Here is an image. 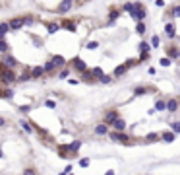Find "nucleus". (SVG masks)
Returning a JSON list of instances; mask_svg holds the SVG:
<instances>
[{
	"label": "nucleus",
	"instance_id": "nucleus-1",
	"mask_svg": "<svg viewBox=\"0 0 180 175\" xmlns=\"http://www.w3.org/2000/svg\"><path fill=\"white\" fill-rule=\"evenodd\" d=\"M130 16L136 20V22H144L145 20V8L141 2H132V10H130Z\"/></svg>",
	"mask_w": 180,
	"mask_h": 175
},
{
	"label": "nucleus",
	"instance_id": "nucleus-2",
	"mask_svg": "<svg viewBox=\"0 0 180 175\" xmlns=\"http://www.w3.org/2000/svg\"><path fill=\"white\" fill-rule=\"evenodd\" d=\"M16 72L14 70H10V68H2L0 70V80H2L4 84H12V82H16Z\"/></svg>",
	"mask_w": 180,
	"mask_h": 175
},
{
	"label": "nucleus",
	"instance_id": "nucleus-3",
	"mask_svg": "<svg viewBox=\"0 0 180 175\" xmlns=\"http://www.w3.org/2000/svg\"><path fill=\"white\" fill-rule=\"evenodd\" d=\"M74 6V0H62L60 4L56 6V14H68Z\"/></svg>",
	"mask_w": 180,
	"mask_h": 175
},
{
	"label": "nucleus",
	"instance_id": "nucleus-4",
	"mask_svg": "<svg viewBox=\"0 0 180 175\" xmlns=\"http://www.w3.org/2000/svg\"><path fill=\"white\" fill-rule=\"evenodd\" d=\"M109 136H110V140H112V142H120V144H128V140H130L128 136L124 134V132H116V130L110 132Z\"/></svg>",
	"mask_w": 180,
	"mask_h": 175
},
{
	"label": "nucleus",
	"instance_id": "nucleus-5",
	"mask_svg": "<svg viewBox=\"0 0 180 175\" xmlns=\"http://www.w3.org/2000/svg\"><path fill=\"white\" fill-rule=\"evenodd\" d=\"M8 27H10V31L22 29V27H23V16H22V18H12V20L8 22Z\"/></svg>",
	"mask_w": 180,
	"mask_h": 175
},
{
	"label": "nucleus",
	"instance_id": "nucleus-6",
	"mask_svg": "<svg viewBox=\"0 0 180 175\" xmlns=\"http://www.w3.org/2000/svg\"><path fill=\"white\" fill-rule=\"evenodd\" d=\"M16 66H18V60H16L12 55H6L2 58V68H10V70H14Z\"/></svg>",
	"mask_w": 180,
	"mask_h": 175
},
{
	"label": "nucleus",
	"instance_id": "nucleus-7",
	"mask_svg": "<svg viewBox=\"0 0 180 175\" xmlns=\"http://www.w3.org/2000/svg\"><path fill=\"white\" fill-rule=\"evenodd\" d=\"M72 68H74V70H78L79 74H81V72H85V70H87V64H85V62H83L79 57H76V58L72 60Z\"/></svg>",
	"mask_w": 180,
	"mask_h": 175
},
{
	"label": "nucleus",
	"instance_id": "nucleus-8",
	"mask_svg": "<svg viewBox=\"0 0 180 175\" xmlns=\"http://www.w3.org/2000/svg\"><path fill=\"white\" fill-rule=\"evenodd\" d=\"M165 109L168 111V113H176V111H178V99L176 97L167 99V101H165Z\"/></svg>",
	"mask_w": 180,
	"mask_h": 175
},
{
	"label": "nucleus",
	"instance_id": "nucleus-9",
	"mask_svg": "<svg viewBox=\"0 0 180 175\" xmlns=\"http://www.w3.org/2000/svg\"><path fill=\"white\" fill-rule=\"evenodd\" d=\"M165 33H167V37H171V39H176V25L172 22H167L165 24Z\"/></svg>",
	"mask_w": 180,
	"mask_h": 175
},
{
	"label": "nucleus",
	"instance_id": "nucleus-10",
	"mask_svg": "<svg viewBox=\"0 0 180 175\" xmlns=\"http://www.w3.org/2000/svg\"><path fill=\"white\" fill-rule=\"evenodd\" d=\"M167 57L171 58V60H176V58L180 57V49H178L176 45H171V47L167 49Z\"/></svg>",
	"mask_w": 180,
	"mask_h": 175
},
{
	"label": "nucleus",
	"instance_id": "nucleus-11",
	"mask_svg": "<svg viewBox=\"0 0 180 175\" xmlns=\"http://www.w3.org/2000/svg\"><path fill=\"white\" fill-rule=\"evenodd\" d=\"M50 62L54 64V68H64V64H66V58L64 57H60V55H54L50 58Z\"/></svg>",
	"mask_w": 180,
	"mask_h": 175
},
{
	"label": "nucleus",
	"instance_id": "nucleus-12",
	"mask_svg": "<svg viewBox=\"0 0 180 175\" xmlns=\"http://www.w3.org/2000/svg\"><path fill=\"white\" fill-rule=\"evenodd\" d=\"M110 125L114 126V130H116V132H124V129H126V123H124V119H120V117H118V119H114Z\"/></svg>",
	"mask_w": 180,
	"mask_h": 175
},
{
	"label": "nucleus",
	"instance_id": "nucleus-13",
	"mask_svg": "<svg viewBox=\"0 0 180 175\" xmlns=\"http://www.w3.org/2000/svg\"><path fill=\"white\" fill-rule=\"evenodd\" d=\"M29 74H31V80H37V78L45 76V70H43V66H33Z\"/></svg>",
	"mask_w": 180,
	"mask_h": 175
},
{
	"label": "nucleus",
	"instance_id": "nucleus-14",
	"mask_svg": "<svg viewBox=\"0 0 180 175\" xmlns=\"http://www.w3.org/2000/svg\"><path fill=\"white\" fill-rule=\"evenodd\" d=\"M114 119H118V109H112V111H109V113L105 115V125H110Z\"/></svg>",
	"mask_w": 180,
	"mask_h": 175
},
{
	"label": "nucleus",
	"instance_id": "nucleus-15",
	"mask_svg": "<svg viewBox=\"0 0 180 175\" xmlns=\"http://www.w3.org/2000/svg\"><path fill=\"white\" fill-rule=\"evenodd\" d=\"M159 138L163 142H167V144H171V142L176 138V134H174V132H163V134H159Z\"/></svg>",
	"mask_w": 180,
	"mask_h": 175
},
{
	"label": "nucleus",
	"instance_id": "nucleus-16",
	"mask_svg": "<svg viewBox=\"0 0 180 175\" xmlns=\"http://www.w3.org/2000/svg\"><path fill=\"white\" fill-rule=\"evenodd\" d=\"M62 27H60V24H56V22H50V24H47V31H49L50 35H54L56 31H60Z\"/></svg>",
	"mask_w": 180,
	"mask_h": 175
},
{
	"label": "nucleus",
	"instance_id": "nucleus-17",
	"mask_svg": "<svg viewBox=\"0 0 180 175\" xmlns=\"http://www.w3.org/2000/svg\"><path fill=\"white\" fill-rule=\"evenodd\" d=\"M107 132H109V126L105 125V123H101V125H97V126H95V134H99V136L103 134V136H105Z\"/></svg>",
	"mask_w": 180,
	"mask_h": 175
},
{
	"label": "nucleus",
	"instance_id": "nucleus-18",
	"mask_svg": "<svg viewBox=\"0 0 180 175\" xmlns=\"http://www.w3.org/2000/svg\"><path fill=\"white\" fill-rule=\"evenodd\" d=\"M126 72H128V68H126V64H120V66H116V68H114V78H120V76H124Z\"/></svg>",
	"mask_w": 180,
	"mask_h": 175
},
{
	"label": "nucleus",
	"instance_id": "nucleus-19",
	"mask_svg": "<svg viewBox=\"0 0 180 175\" xmlns=\"http://www.w3.org/2000/svg\"><path fill=\"white\" fill-rule=\"evenodd\" d=\"M60 27H66L68 31H76V24H74L72 20H64V22L60 24Z\"/></svg>",
	"mask_w": 180,
	"mask_h": 175
},
{
	"label": "nucleus",
	"instance_id": "nucleus-20",
	"mask_svg": "<svg viewBox=\"0 0 180 175\" xmlns=\"http://www.w3.org/2000/svg\"><path fill=\"white\" fill-rule=\"evenodd\" d=\"M145 93H149V88H145V86H136L134 88V95H145Z\"/></svg>",
	"mask_w": 180,
	"mask_h": 175
},
{
	"label": "nucleus",
	"instance_id": "nucleus-21",
	"mask_svg": "<svg viewBox=\"0 0 180 175\" xmlns=\"http://www.w3.org/2000/svg\"><path fill=\"white\" fill-rule=\"evenodd\" d=\"M118 16H120V10H110V14H109V25H112Z\"/></svg>",
	"mask_w": 180,
	"mask_h": 175
},
{
	"label": "nucleus",
	"instance_id": "nucleus-22",
	"mask_svg": "<svg viewBox=\"0 0 180 175\" xmlns=\"http://www.w3.org/2000/svg\"><path fill=\"white\" fill-rule=\"evenodd\" d=\"M81 82H95V78H93V74L89 72V70H85V72H81Z\"/></svg>",
	"mask_w": 180,
	"mask_h": 175
},
{
	"label": "nucleus",
	"instance_id": "nucleus-23",
	"mask_svg": "<svg viewBox=\"0 0 180 175\" xmlns=\"http://www.w3.org/2000/svg\"><path fill=\"white\" fill-rule=\"evenodd\" d=\"M19 126H22V129H23L25 132H33V126H31V123H27L25 119H22V121H19Z\"/></svg>",
	"mask_w": 180,
	"mask_h": 175
},
{
	"label": "nucleus",
	"instance_id": "nucleus-24",
	"mask_svg": "<svg viewBox=\"0 0 180 175\" xmlns=\"http://www.w3.org/2000/svg\"><path fill=\"white\" fill-rule=\"evenodd\" d=\"M140 53L141 55H149V43L147 41H141L140 43Z\"/></svg>",
	"mask_w": 180,
	"mask_h": 175
},
{
	"label": "nucleus",
	"instance_id": "nucleus-25",
	"mask_svg": "<svg viewBox=\"0 0 180 175\" xmlns=\"http://www.w3.org/2000/svg\"><path fill=\"white\" fill-rule=\"evenodd\" d=\"M0 53H4V55H8V53H10V45L6 43V39L0 41Z\"/></svg>",
	"mask_w": 180,
	"mask_h": 175
},
{
	"label": "nucleus",
	"instance_id": "nucleus-26",
	"mask_svg": "<svg viewBox=\"0 0 180 175\" xmlns=\"http://www.w3.org/2000/svg\"><path fill=\"white\" fill-rule=\"evenodd\" d=\"M136 33H137V35H144V33H145V24H144V22H137V25H136Z\"/></svg>",
	"mask_w": 180,
	"mask_h": 175
},
{
	"label": "nucleus",
	"instance_id": "nucleus-27",
	"mask_svg": "<svg viewBox=\"0 0 180 175\" xmlns=\"http://www.w3.org/2000/svg\"><path fill=\"white\" fill-rule=\"evenodd\" d=\"M171 132H174V134L180 132V121H172L171 123Z\"/></svg>",
	"mask_w": 180,
	"mask_h": 175
},
{
	"label": "nucleus",
	"instance_id": "nucleus-28",
	"mask_svg": "<svg viewBox=\"0 0 180 175\" xmlns=\"http://www.w3.org/2000/svg\"><path fill=\"white\" fill-rule=\"evenodd\" d=\"M171 18H172V20L180 18V6H178V4H176V6H172V10H171Z\"/></svg>",
	"mask_w": 180,
	"mask_h": 175
},
{
	"label": "nucleus",
	"instance_id": "nucleus-29",
	"mask_svg": "<svg viewBox=\"0 0 180 175\" xmlns=\"http://www.w3.org/2000/svg\"><path fill=\"white\" fill-rule=\"evenodd\" d=\"M153 109H155V111H165V99H157Z\"/></svg>",
	"mask_w": 180,
	"mask_h": 175
},
{
	"label": "nucleus",
	"instance_id": "nucleus-30",
	"mask_svg": "<svg viewBox=\"0 0 180 175\" xmlns=\"http://www.w3.org/2000/svg\"><path fill=\"white\" fill-rule=\"evenodd\" d=\"M79 146H81V142H79V140H74L72 144H68V148H70V150H72L74 154H76V152L79 150Z\"/></svg>",
	"mask_w": 180,
	"mask_h": 175
},
{
	"label": "nucleus",
	"instance_id": "nucleus-31",
	"mask_svg": "<svg viewBox=\"0 0 180 175\" xmlns=\"http://www.w3.org/2000/svg\"><path fill=\"white\" fill-rule=\"evenodd\" d=\"M0 33L6 37V33H10V27H8V22H2L0 24Z\"/></svg>",
	"mask_w": 180,
	"mask_h": 175
},
{
	"label": "nucleus",
	"instance_id": "nucleus-32",
	"mask_svg": "<svg viewBox=\"0 0 180 175\" xmlns=\"http://www.w3.org/2000/svg\"><path fill=\"white\" fill-rule=\"evenodd\" d=\"M97 80L101 82V84H110V82H112V78H110V76H107V74H101V76L97 78Z\"/></svg>",
	"mask_w": 180,
	"mask_h": 175
},
{
	"label": "nucleus",
	"instance_id": "nucleus-33",
	"mask_svg": "<svg viewBox=\"0 0 180 175\" xmlns=\"http://www.w3.org/2000/svg\"><path fill=\"white\" fill-rule=\"evenodd\" d=\"M159 64H161V66H165V68H167V66H171V64H172V60H171V58H168V57H163V58H161V60H159Z\"/></svg>",
	"mask_w": 180,
	"mask_h": 175
},
{
	"label": "nucleus",
	"instance_id": "nucleus-34",
	"mask_svg": "<svg viewBox=\"0 0 180 175\" xmlns=\"http://www.w3.org/2000/svg\"><path fill=\"white\" fill-rule=\"evenodd\" d=\"M16 80H18V82H29V80H31V74H29V72H23L22 76L16 78Z\"/></svg>",
	"mask_w": 180,
	"mask_h": 175
},
{
	"label": "nucleus",
	"instance_id": "nucleus-35",
	"mask_svg": "<svg viewBox=\"0 0 180 175\" xmlns=\"http://www.w3.org/2000/svg\"><path fill=\"white\" fill-rule=\"evenodd\" d=\"M159 45H161V39H159V35H153V37H151V47H153V49H157Z\"/></svg>",
	"mask_w": 180,
	"mask_h": 175
},
{
	"label": "nucleus",
	"instance_id": "nucleus-36",
	"mask_svg": "<svg viewBox=\"0 0 180 175\" xmlns=\"http://www.w3.org/2000/svg\"><path fill=\"white\" fill-rule=\"evenodd\" d=\"M157 138H159V134H157V132H149V134L145 136V140H147V142H155Z\"/></svg>",
	"mask_w": 180,
	"mask_h": 175
},
{
	"label": "nucleus",
	"instance_id": "nucleus-37",
	"mask_svg": "<svg viewBox=\"0 0 180 175\" xmlns=\"http://www.w3.org/2000/svg\"><path fill=\"white\" fill-rule=\"evenodd\" d=\"M68 74H70V70H68V68H62V70L58 72V78H60V80H64V78L68 76Z\"/></svg>",
	"mask_w": 180,
	"mask_h": 175
},
{
	"label": "nucleus",
	"instance_id": "nucleus-38",
	"mask_svg": "<svg viewBox=\"0 0 180 175\" xmlns=\"http://www.w3.org/2000/svg\"><path fill=\"white\" fill-rule=\"evenodd\" d=\"M89 72H91L93 76H95V80H97V78H99V76H101V74H103V70H101V68H99V66H97V68H93V70H89Z\"/></svg>",
	"mask_w": 180,
	"mask_h": 175
},
{
	"label": "nucleus",
	"instance_id": "nucleus-39",
	"mask_svg": "<svg viewBox=\"0 0 180 175\" xmlns=\"http://www.w3.org/2000/svg\"><path fill=\"white\" fill-rule=\"evenodd\" d=\"M18 111H19V113H29V111H31V105H19Z\"/></svg>",
	"mask_w": 180,
	"mask_h": 175
},
{
	"label": "nucleus",
	"instance_id": "nucleus-40",
	"mask_svg": "<svg viewBox=\"0 0 180 175\" xmlns=\"http://www.w3.org/2000/svg\"><path fill=\"white\" fill-rule=\"evenodd\" d=\"M85 47H87L89 51H95V49H97V47H99V43H97V41H89V43H87Z\"/></svg>",
	"mask_w": 180,
	"mask_h": 175
},
{
	"label": "nucleus",
	"instance_id": "nucleus-41",
	"mask_svg": "<svg viewBox=\"0 0 180 175\" xmlns=\"http://www.w3.org/2000/svg\"><path fill=\"white\" fill-rule=\"evenodd\" d=\"M43 70H45V72H50V70H54V64H52V62L49 60V62H47V64L43 66Z\"/></svg>",
	"mask_w": 180,
	"mask_h": 175
},
{
	"label": "nucleus",
	"instance_id": "nucleus-42",
	"mask_svg": "<svg viewBox=\"0 0 180 175\" xmlns=\"http://www.w3.org/2000/svg\"><path fill=\"white\" fill-rule=\"evenodd\" d=\"M89 162H91L89 158H81V160H79V166H81V167H87V166H89Z\"/></svg>",
	"mask_w": 180,
	"mask_h": 175
},
{
	"label": "nucleus",
	"instance_id": "nucleus-43",
	"mask_svg": "<svg viewBox=\"0 0 180 175\" xmlns=\"http://www.w3.org/2000/svg\"><path fill=\"white\" fill-rule=\"evenodd\" d=\"M33 24V18L31 16H23V25H31Z\"/></svg>",
	"mask_w": 180,
	"mask_h": 175
},
{
	"label": "nucleus",
	"instance_id": "nucleus-44",
	"mask_svg": "<svg viewBox=\"0 0 180 175\" xmlns=\"http://www.w3.org/2000/svg\"><path fill=\"white\" fill-rule=\"evenodd\" d=\"M23 175H37V171H35L33 167H27V169L23 171Z\"/></svg>",
	"mask_w": 180,
	"mask_h": 175
},
{
	"label": "nucleus",
	"instance_id": "nucleus-45",
	"mask_svg": "<svg viewBox=\"0 0 180 175\" xmlns=\"http://www.w3.org/2000/svg\"><path fill=\"white\" fill-rule=\"evenodd\" d=\"M45 105H47V107H50V109H54V107H56V103L52 101V99H47V101H45Z\"/></svg>",
	"mask_w": 180,
	"mask_h": 175
},
{
	"label": "nucleus",
	"instance_id": "nucleus-46",
	"mask_svg": "<svg viewBox=\"0 0 180 175\" xmlns=\"http://www.w3.org/2000/svg\"><path fill=\"white\" fill-rule=\"evenodd\" d=\"M122 10H124V12H130V10H132V2H126L122 6Z\"/></svg>",
	"mask_w": 180,
	"mask_h": 175
},
{
	"label": "nucleus",
	"instance_id": "nucleus-47",
	"mask_svg": "<svg viewBox=\"0 0 180 175\" xmlns=\"http://www.w3.org/2000/svg\"><path fill=\"white\" fill-rule=\"evenodd\" d=\"M155 4H157L159 8H163V6H165V0H155Z\"/></svg>",
	"mask_w": 180,
	"mask_h": 175
},
{
	"label": "nucleus",
	"instance_id": "nucleus-48",
	"mask_svg": "<svg viewBox=\"0 0 180 175\" xmlns=\"http://www.w3.org/2000/svg\"><path fill=\"white\" fill-rule=\"evenodd\" d=\"M72 171H74V167H72V166H66V169H64L62 173H72Z\"/></svg>",
	"mask_w": 180,
	"mask_h": 175
},
{
	"label": "nucleus",
	"instance_id": "nucleus-49",
	"mask_svg": "<svg viewBox=\"0 0 180 175\" xmlns=\"http://www.w3.org/2000/svg\"><path fill=\"white\" fill-rule=\"evenodd\" d=\"M4 125H6V119H4V117H0V129H2Z\"/></svg>",
	"mask_w": 180,
	"mask_h": 175
},
{
	"label": "nucleus",
	"instance_id": "nucleus-50",
	"mask_svg": "<svg viewBox=\"0 0 180 175\" xmlns=\"http://www.w3.org/2000/svg\"><path fill=\"white\" fill-rule=\"evenodd\" d=\"M105 175H114V171H112V169H110V171H107Z\"/></svg>",
	"mask_w": 180,
	"mask_h": 175
},
{
	"label": "nucleus",
	"instance_id": "nucleus-51",
	"mask_svg": "<svg viewBox=\"0 0 180 175\" xmlns=\"http://www.w3.org/2000/svg\"><path fill=\"white\" fill-rule=\"evenodd\" d=\"M2 158H4V152H2V150H0V160H2Z\"/></svg>",
	"mask_w": 180,
	"mask_h": 175
},
{
	"label": "nucleus",
	"instance_id": "nucleus-52",
	"mask_svg": "<svg viewBox=\"0 0 180 175\" xmlns=\"http://www.w3.org/2000/svg\"><path fill=\"white\" fill-rule=\"evenodd\" d=\"M147 175H149V173H147Z\"/></svg>",
	"mask_w": 180,
	"mask_h": 175
}]
</instances>
